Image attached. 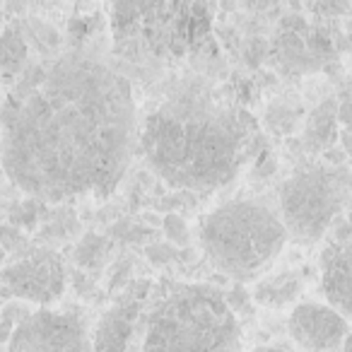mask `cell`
<instances>
[{
  "label": "cell",
  "instance_id": "obj_18",
  "mask_svg": "<svg viewBox=\"0 0 352 352\" xmlns=\"http://www.w3.org/2000/svg\"><path fill=\"white\" fill-rule=\"evenodd\" d=\"M254 352H287V350H283V347H273V345H263V347H256Z\"/></svg>",
  "mask_w": 352,
  "mask_h": 352
},
{
  "label": "cell",
  "instance_id": "obj_11",
  "mask_svg": "<svg viewBox=\"0 0 352 352\" xmlns=\"http://www.w3.org/2000/svg\"><path fill=\"white\" fill-rule=\"evenodd\" d=\"M304 289V280L294 270H283V273L265 275L256 283L254 299L261 307L268 309H283L287 304H294Z\"/></svg>",
  "mask_w": 352,
  "mask_h": 352
},
{
  "label": "cell",
  "instance_id": "obj_14",
  "mask_svg": "<svg viewBox=\"0 0 352 352\" xmlns=\"http://www.w3.org/2000/svg\"><path fill=\"white\" fill-rule=\"evenodd\" d=\"M164 230H166V234H169V239L171 241H179V244H184L186 241V232H188V227H186V222L182 220V217H176V215H169L164 220Z\"/></svg>",
  "mask_w": 352,
  "mask_h": 352
},
{
  "label": "cell",
  "instance_id": "obj_2",
  "mask_svg": "<svg viewBox=\"0 0 352 352\" xmlns=\"http://www.w3.org/2000/svg\"><path fill=\"white\" fill-rule=\"evenodd\" d=\"M256 121L220 89L186 82L140 121L138 150L179 191H217L239 176L258 147Z\"/></svg>",
  "mask_w": 352,
  "mask_h": 352
},
{
  "label": "cell",
  "instance_id": "obj_6",
  "mask_svg": "<svg viewBox=\"0 0 352 352\" xmlns=\"http://www.w3.org/2000/svg\"><path fill=\"white\" fill-rule=\"evenodd\" d=\"M92 318L82 309H36L8 340L10 352H94Z\"/></svg>",
  "mask_w": 352,
  "mask_h": 352
},
{
  "label": "cell",
  "instance_id": "obj_15",
  "mask_svg": "<svg viewBox=\"0 0 352 352\" xmlns=\"http://www.w3.org/2000/svg\"><path fill=\"white\" fill-rule=\"evenodd\" d=\"M338 123H345V126H352V99L338 104Z\"/></svg>",
  "mask_w": 352,
  "mask_h": 352
},
{
  "label": "cell",
  "instance_id": "obj_10",
  "mask_svg": "<svg viewBox=\"0 0 352 352\" xmlns=\"http://www.w3.org/2000/svg\"><path fill=\"white\" fill-rule=\"evenodd\" d=\"M321 292L328 307L352 323V241H331L321 251Z\"/></svg>",
  "mask_w": 352,
  "mask_h": 352
},
{
  "label": "cell",
  "instance_id": "obj_4",
  "mask_svg": "<svg viewBox=\"0 0 352 352\" xmlns=\"http://www.w3.org/2000/svg\"><path fill=\"white\" fill-rule=\"evenodd\" d=\"M287 239L280 212L249 198L222 203L198 222V244L206 261L236 283L261 278Z\"/></svg>",
  "mask_w": 352,
  "mask_h": 352
},
{
  "label": "cell",
  "instance_id": "obj_17",
  "mask_svg": "<svg viewBox=\"0 0 352 352\" xmlns=\"http://www.w3.org/2000/svg\"><path fill=\"white\" fill-rule=\"evenodd\" d=\"M326 160L331 162V164L340 166L342 162H345V152H342V150H328L326 152Z\"/></svg>",
  "mask_w": 352,
  "mask_h": 352
},
{
  "label": "cell",
  "instance_id": "obj_8",
  "mask_svg": "<svg viewBox=\"0 0 352 352\" xmlns=\"http://www.w3.org/2000/svg\"><path fill=\"white\" fill-rule=\"evenodd\" d=\"M152 289V283L135 280L113 299L111 307L94 323V352H140Z\"/></svg>",
  "mask_w": 352,
  "mask_h": 352
},
{
  "label": "cell",
  "instance_id": "obj_7",
  "mask_svg": "<svg viewBox=\"0 0 352 352\" xmlns=\"http://www.w3.org/2000/svg\"><path fill=\"white\" fill-rule=\"evenodd\" d=\"M68 275L63 258L54 251H30L0 268V289L17 302L51 309L65 292Z\"/></svg>",
  "mask_w": 352,
  "mask_h": 352
},
{
  "label": "cell",
  "instance_id": "obj_5",
  "mask_svg": "<svg viewBox=\"0 0 352 352\" xmlns=\"http://www.w3.org/2000/svg\"><path fill=\"white\" fill-rule=\"evenodd\" d=\"M350 191V174L338 166H299L280 186V220L297 244H316L338 220Z\"/></svg>",
  "mask_w": 352,
  "mask_h": 352
},
{
  "label": "cell",
  "instance_id": "obj_21",
  "mask_svg": "<svg viewBox=\"0 0 352 352\" xmlns=\"http://www.w3.org/2000/svg\"><path fill=\"white\" fill-rule=\"evenodd\" d=\"M347 220L352 222V203H350V212H347Z\"/></svg>",
  "mask_w": 352,
  "mask_h": 352
},
{
  "label": "cell",
  "instance_id": "obj_1",
  "mask_svg": "<svg viewBox=\"0 0 352 352\" xmlns=\"http://www.w3.org/2000/svg\"><path fill=\"white\" fill-rule=\"evenodd\" d=\"M133 87L87 54L36 63L0 104V166L49 203L107 198L138 150Z\"/></svg>",
  "mask_w": 352,
  "mask_h": 352
},
{
  "label": "cell",
  "instance_id": "obj_9",
  "mask_svg": "<svg viewBox=\"0 0 352 352\" xmlns=\"http://www.w3.org/2000/svg\"><path fill=\"white\" fill-rule=\"evenodd\" d=\"M287 331L302 352H342L352 326L328 304L302 302L289 314Z\"/></svg>",
  "mask_w": 352,
  "mask_h": 352
},
{
  "label": "cell",
  "instance_id": "obj_3",
  "mask_svg": "<svg viewBox=\"0 0 352 352\" xmlns=\"http://www.w3.org/2000/svg\"><path fill=\"white\" fill-rule=\"evenodd\" d=\"M140 352H244V338L220 287L169 283L152 289Z\"/></svg>",
  "mask_w": 352,
  "mask_h": 352
},
{
  "label": "cell",
  "instance_id": "obj_16",
  "mask_svg": "<svg viewBox=\"0 0 352 352\" xmlns=\"http://www.w3.org/2000/svg\"><path fill=\"white\" fill-rule=\"evenodd\" d=\"M340 142H342V152L352 155V126H345L340 131Z\"/></svg>",
  "mask_w": 352,
  "mask_h": 352
},
{
  "label": "cell",
  "instance_id": "obj_20",
  "mask_svg": "<svg viewBox=\"0 0 352 352\" xmlns=\"http://www.w3.org/2000/svg\"><path fill=\"white\" fill-rule=\"evenodd\" d=\"M3 256H6V251H3V244H0V263H3Z\"/></svg>",
  "mask_w": 352,
  "mask_h": 352
},
{
  "label": "cell",
  "instance_id": "obj_12",
  "mask_svg": "<svg viewBox=\"0 0 352 352\" xmlns=\"http://www.w3.org/2000/svg\"><path fill=\"white\" fill-rule=\"evenodd\" d=\"M338 133V102L336 99H326L311 111L307 121V131H304V142L311 152L333 150Z\"/></svg>",
  "mask_w": 352,
  "mask_h": 352
},
{
  "label": "cell",
  "instance_id": "obj_13",
  "mask_svg": "<svg viewBox=\"0 0 352 352\" xmlns=\"http://www.w3.org/2000/svg\"><path fill=\"white\" fill-rule=\"evenodd\" d=\"M25 56V46H22L20 36L6 34L0 36V70L15 68V63H20Z\"/></svg>",
  "mask_w": 352,
  "mask_h": 352
},
{
  "label": "cell",
  "instance_id": "obj_19",
  "mask_svg": "<svg viewBox=\"0 0 352 352\" xmlns=\"http://www.w3.org/2000/svg\"><path fill=\"white\" fill-rule=\"evenodd\" d=\"M342 352H352V333H350V338H347V342H345V350Z\"/></svg>",
  "mask_w": 352,
  "mask_h": 352
}]
</instances>
